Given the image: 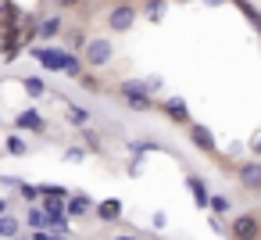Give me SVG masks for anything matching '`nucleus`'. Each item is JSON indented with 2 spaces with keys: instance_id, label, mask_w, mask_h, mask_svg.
I'll use <instances>...</instances> for the list:
<instances>
[{
  "instance_id": "1",
  "label": "nucleus",
  "mask_w": 261,
  "mask_h": 240,
  "mask_svg": "<svg viewBox=\"0 0 261 240\" xmlns=\"http://www.w3.org/2000/svg\"><path fill=\"white\" fill-rule=\"evenodd\" d=\"M47 72H65V76H72V79H79L83 76V61L72 54V51H54V47H33L29 51Z\"/></svg>"
},
{
  "instance_id": "12",
  "label": "nucleus",
  "mask_w": 261,
  "mask_h": 240,
  "mask_svg": "<svg viewBox=\"0 0 261 240\" xmlns=\"http://www.w3.org/2000/svg\"><path fill=\"white\" fill-rule=\"evenodd\" d=\"M93 211H97L100 222H118V219H122V201H118V197H108V201H100Z\"/></svg>"
},
{
  "instance_id": "35",
  "label": "nucleus",
  "mask_w": 261,
  "mask_h": 240,
  "mask_svg": "<svg viewBox=\"0 0 261 240\" xmlns=\"http://www.w3.org/2000/svg\"><path fill=\"white\" fill-rule=\"evenodd\" d=\"M54 240H72V236H54Z\"/></svg>"
},
{
  "instance_id": "9",
  "label": "nucleus",
  "mask_w": 261,
  "mask_h": 240,
  "mask_svg": "<svg viewBox=\"0 0 261 240\" xmlns=\"http://www.w3.org/2000/svg\"><path fill=\"white\" fill-rule=\"evenodd\" d=\"M186 186H190V197H193L197 208H207V204H211V194H207V179H204V176L190 172V176H186Z\"/></svg>"
},
{
  "instance_id": "23",
  "label": "nucleus",
  "mask_w": 261,
  "mask_h": 240,
  "mask_svg": "<svg viewBox=\"0 0 261 240\" xmlns=\"http://www.w3.org/2000/svg\"><path fill=\"white\" fill-rule=\"evenodd\" d=\"M207 208H211V211H215V215H225V211H229V197H225V194H215V197H211V204H207Z\"/></svg>"
},
{
  "instance_id": "27",
  "label": "nucleus",
  "mask_w": 261,
  "mask_h": 240,
  "mask_svg": "<svg viewBox=\"0 0 261 240\" xmlns=\"http://www.w3.org/2000/svg\"><path fill=\"white\" fill-rule=\"evenodd\" d=\"M65 158H68V161H83V158H86V147H68Z\"/></svg>"
},
{
  "instance_id": "11",
  "label": "nucleus",
  "mask_w": 261,
  "mask_h": 240,
  "mask_svg": "<svg viewBox=\"0 0 261 240\" xmlns=\"http://www.w3.org/2000/svg\"><path fill=\"white\" fill-rule=\"evenodd\" d=\"M15 129H25V133H47V118L40 115V111H22L18 118H15Z\"/></svg>"
},
{
  "instance_id": "2",
  "label": "nucleus",
  "mask_w": 261,
  "mask_h": 240,
  "mask_svg": "<svg viewBox=\"0 0 261 240\" xmlns=\"http://www.w3.org/2000/svg\"><path fill=\"white\" fill-rule=\"evenodd\" d=\"M111 58H115V43H111L108 36H93V40H86V47H83V61H86L90 68H104V65H111Z\"/></svg>"
},
{
  "instance_id": "34",
  "label": "nucleus",
  "mask_w": 261,
  "mask_h": 240,
  "mask_svg": "<svg viewBox=\"0 0 261 240\" xmlns=\"http://www.w3.org/2000/svg\"><path fill=\"white\" fill-rule=\"evenodd\" d=\"M204 4H211V8H215V4H225V0H204Z\"/></svg>"
},
{
  "instance_id": "8",
  "label": "nucleus",
  "mask_w": 261,
  "mask_h": 240,
  "mask_svg": "<svg viewBox=\"0 0 261 240\" xmlns=\"http://www.w3.org/2000/svg\"><path fill=\"white\" fill-rule=\"evenodd\" d=\"M158 108L165 111V118H172V122H179V126H190V108H186L182 97H168V101H161Z\"/></svg>"
},
{
  "instance_id": "6",
  "label": "nucleus",
  "mask_w": 261,
  "mask_h": 240,
  "mask_svg": "<svg viewBox=\"0 0 261 240\" xmlns=\"http://www.w3.org/2000/svg\"><path fill=\"white\" fill-rule=\"evenodd\" d=\"M190 143L197 147V151H204V154H218V143H215V136H211V129L207 126H200V122H193L190 126Z\"/></svg>"
},
{
  "instance_id": "15",
  "label": "nucleus",
  "mask_w": 261,
  "mask_h": 240,
  "mask_svg": "<svg viewBox=\"0 0 261 240\" xmlns=\"http://www.w3.org/2000/svg\"><path fill=\"white\" fill-rule=\"evenodd\" d=\"M83 147H86V151H93V154H104V140H100V133L83 126Z\"/></svg>"
},
{
  "instance_id": "13",
  "label": "nucleus",
  "mask_w": 261,
  "mask_h": 240,
  "mask_svg": "<svg viewBox=\"0 0 261 240\" xmlns=\"http://www.w3.org/2000/svg\"><path fill=\"white\" fill-rule=\"evenodd\" d=\"M61 33H65V18H61V15H47V18L40 22V33H36V36H40V40H54V36H61Z\"/></svg>"
},
{
  "instance_id": "33",
  "label": "nucleus",
  "mask_w": 261,
  "mask_h": 240,
  "mask_svg": "<svg viewBox=\"0 0 261 240\" xmlns=\"http://www.w3.org/2000/svg\"><path fill=\"white\" fill-rule=\"evenodd\" d=\"M111 240H136L133 233H118V236H111Z\"/></svg>"
},
{
  "instance_id": "26",
  "label": "nucleus",
  "mask_w": 261,
  "mask_h": 240,
  "mask_svg": "<svg viewBox=\"0 0 261 240\" xmlns=\"http://www.w3.org/2000/svg\"><path fill=\"white\" fill-rule=\"evenodd\" d=\"M79 86H83V90H93V93H97V90H100V79H97V76H79Z\"/></svg>"
},
{
  "instance_id": "31",
  "label": "nucleus",
  "mask_w": 261,
  "mask_h": 240,
  "mask_svg": "<svg viewBox=\"0 0 261 240\" xmlns=\"http://www.w3.org/2000/svg\"><path fill=\"white\" fill-rule=\"evenodd\" d=\"M79 0H58V8H75Z\"/></svg>"
},
{
  "instance_id": "4",
  "label": "nucleus",
  "mask_w": 261,
  "mask_h": 240,
  "mask_svg": "<svg viewBox=\"0 0 261 240\" xmlns=\"http://www.w3.org/2000/svg\"><path fill=\"white\" fill-rule=\"evenodd\" d=\"M136 15H140V11H136L133 4H115L111 15H108V29H111V33H129V29L136 26Z\"/></svg>"
},
{
  "instance_id": "17",
  "label": "nucleus",
  "mask_w": 261,
  "mask_h": 240,
  "mask_svg": "<svg viewBox=\"0 0 261 240\" xmlns=\"http://www.w3.org/2000/svg\"><path fill=\"white\" fill-rule=\"evenodd\" d=\"M129 151L140 158V154H150V151H165L161 143H154V140H129Z\"/></svg>"
},
{
  "instance_id": "24",
  "label": "nucleus",
  "mask_w": 261,
  "mask_h": 240,
  "mask_svg": "<svg viewBox=\"0 0 261 240\" xmlns=\"http://www.w3.org/2000/svg\"><path fill=\"white\" fill-rule=\"evenodd\" d=\"M25 90H29V97H43V93H47L43 79H25Z\"/></svg>"
},
{
  "instance_id": "21",
  "label": "nucleus",
  "mask_w": 261,
  "mask_h": 240,
  "mask_svg": "<svg viewBox=\"0 0 261 240\" xmlns=\"http://www.w3.org/2000/svg\"><path fill=\"white\" fill-rule=\"evenodd\" d=\"M68 122H75V126H86V122H90V111H86V108H75V104H68Z\"/></svg>"
},
{
  "instance_id": "28",
  "label": "nucleus",
  "mask_w": 261,
  "mask_h": 240,
  "mask_svg": "<svg viewBox=\"0 0 261 240\" xmlns=\"http://www.w3.org/2000/svg\"><path fill=\"white\" fill-rule=\"evenodd\" d=\"M29 240H54V233H50V229H33Z\"/></svg>"
},
{
  "instance_id": "7",
  "label": "nucleus",
  "mask_w": 261,
  "mask_h": 240,
  "mask_svg": "<svg viewBox=\"0 0 261 240\" xmlns=\"http://www.w3.org/2000/svg\"><path fill=\"white\" fill-rule=\"evenodd\" d=\"M118 97H122L125 104H129V101H154L143 79H122V83H118Z\"/></svg>"
},
{
  "instance_id": "25",
  "label": "nucleus",
  "mask_w": 261,
  "mask_h": 240,
  "mask_svg": "<svg viewBox=\"0 0 261 240\" xmlns=\"http://www.w3.org/2000/svg\"><path fill=\"white\" fill-rule=\"evenodd\" d=\"M8 154H25V140L22 136H8Z\"/></svg>"
},
{
  "instance_id": "5",
  "label": "nucleus",
  "mask_w": 261,
  "mask_h": 240,
  "mask_svg": "<svg viewBox=\"0 0 261 240\" xmlns=\"http://www.w3.org/2000/svg\"><path fill=\"white\" fill-rule=\"evenodd\" d=\"M236 179H240V186L247 190V194H261V161L254 158V161H243L240 169H236Z\"/></svg>"
},
{
  "instance_id": "19",
  "label": "nucleus",
  "mask_w": 261,
  "mask_h": 240,
  "mask_svg": "<svg viewBox=\"0 0 261 240\" xmlns=\"http://www.w3.org/2000/svg\"><path fill=\"white\" fill-rule=\"evenodd\" d=\"M161 11H165V0H143V15H147L150 22H158Z\"/></svg>"
},
{
  "instance_id": "18",
  "label": "nucleus",
  "mask_w": 261,
  "mask_h": 240,
  "mask_svg": "<svg viewBox=\"0 0 261 240\" xmlns=\"http://www.w3.org/2000/svg\"><path fill=\"white\" fill-rule=\"evenodd\" d=\"M25 222H29V229H47V211L43 208H29L25 211Z\"/></svg>"
},
{
  "instance_id": "3",
  "label": "nucleus",
  "mask_w": 261,
  "mask_h": 240,
  "mask_svg": "<svg viewBox=\"0 0 261 240\" xmlns=\"http://www.w3.org/2000/svg\"><path fill=\"white\" fill-rule=\"evenodd\" d=\"M257 229H261L257 211H243V215H236V219H232V226H229L232 240H257Z\"/></svg>"
},
{
  "instance_id": "30",
  "label": "nucleus",
  "mask_w": 261,
  "mask_h": 240,
  "mask_svg": "<svg viewBox=\"0 0 261 240\" xmlns=\"http://www.w3.org/2000/svg\"><path fill=\"white\" fill-rule=\"evenodd\" d=\"M8 208H11V201H8V197H0V215H8Z\"/></svg>"
},
{
  "instance_id": "32",
  "label": "nucleus",
  "mask_w": 261,
  "mask_h": 240,
  "mask_svg": "<svg viewBox=\"0 0 261 240\" xmlns=\"http://www.w3.org/2000/svg\"><path fill=\"white\" fill-rule=\"evenodd\" d=\"M250 147H254V151L261 154V136H254V140H250Z\"/></svg>"
},
{
  "instance_id": "22",
  "label": "nucleus",
  "mask_w": 261,
  "mask_h": 240,
  "mask_svg": "<svg viewBox=\"0 0 261 240\" xmlns=\"http://www.w3.org/2000/svg\"><path fill=\"white\" fill-rule=\"evenodd\" d=\"M65 43H68V51H83V47H86V43H83V29L65 33Z\"/></svg>"
},
{
  "instance_id": "14",
  "label": "nucleus",
  "mask_w": 261,
  "mask_h": 240,
  "mask_svg": "<svg viewBox=\"0 0 261 240\" xmlns=\"http://www.w3.org/2000/svg\"><path fill=\"white\" fill-rule=\"evenodd\" d=\"M18 229H22V219H15V215H0V240L18 236Z\"/></svg>"
},
{
  "instance_id": "20",
  "label": "nucleus",
  "mask_w": 261,
  "mask_h": 240,
  "mask_svg": "<svg viewBox=\"0 0 261 240\" xmlns=\"http://www.w3.org/2000/svg\"><path fill=\"white\" fill-rule=\"evenodd\" d=\"M18 197H22L25 204H33V201H40L43 194H40V186H33V183H22V186H18Z\"/></svg>"
},
{
  "instance_id": "16",
  "label": "nucleus",
  "mask_w": 261,
  "mask_h": 240,
  "mask_svg": "<svg viewBox=\"0 0 261 240\" xmlns=\"http://www.w3.org/2000/svg\"><path fill=\"white\" fill-rule=\"evenodd\" d=\"M236 8H240V11L247 15V22H250V26H254V29L261 33V11H257V8L250 4V0H236Z\"/></svg>"
},
{
  "instance_id": "37",
  "label": "nucleus",
  "mask_w": 261,
  "mask_h": 240,
  "mask_svg": "<svg viewBox=\"0 0 261 240\" xmlns=\"http://www.w3.org/2000/svg\"><path fill=\"white\" fill-rule=\"evenodd\" d=\"M150 240H161V236H150Z\"/></svg>"
},
{
  "instance_id": "36",
  "label": "nucleus",
  "mask_w": 261,
  "mask_h": 240,
  "mask_svg": "<svg viewBox=\"0 0 261 240\" xmlns=\"http://www.w3.org/2000/svg\"><path fill=\"white\" fill-rule=\"evenodd\" d=\"M11 240H29V236H11Z\"/></svg>"
},
{
  "instance_id": "10",
  "label": "nucleus",
  "mask_w": 261,
  "mask_h": 240,
  "mask_svg": "<svg viewBox=\"0 0 261 240\" xmlns=\"http://www.w3.org/2000/svg\"><path fill=\"white\" fill-rule=\"evenodd\" d=\"M97 204H93V197L90 194H72L68 201H65V211H68V219H83V215H90Z\"/></svg>"
},
{
  "instance_id": "29",
  "label": "nucleus",
  "mask_w": 261,
  "mask_h": 240,
  "mask_svg": "<svg viewBox=\"0 0 261 240\" xmlns=\"http://www.w3.org/2000/svg\"><path fill=\"white\" fill-rule=\"evenodd\" d=\"M165 222H168V219H165V211H154V226H158V229H165Z\"/></svg>"
}]
</instances>
